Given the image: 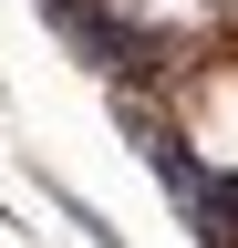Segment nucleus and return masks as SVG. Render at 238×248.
Returning a JSON list of instances; mask_svg holds the SVG:
<instances>
[{"instance_id": "obj_2", "label": "nucleus", "mask_w": 238, "mask_h": 248, "mask_svg": "<svg viewBox=\"0 0 238 248\" xmlns=\"http://www.w3.org/2000/svg\"><path fill=\"white\" fill-rule=\"evenodd\" d=\"M52 207H63V217H73V228H83V238H94V248H125V238H114V228H104V207H83V197H73V186H52Z\"/></svg>"}, {"instance_id": "obj_1", "label": "nucleus", "mask_w": 238, "mask_h": 248, "mask_svg": "<svg viewBox=\"0 0 238 248\" xmlns=\"http://www.w3.org/2000/svg\"><path fill=\"white\" fill-rule=\"evenodd\" d=\"M42 21L63 31L83 62H104V73H125V62H135V21H114L104 0H42Z\"/></svg>"}]
</instances>
